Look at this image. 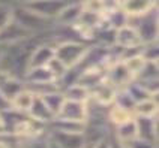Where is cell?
<instances>
[{"label":"cell","mask_w":159,"mask_h":148,"mask_svg":"<svg viewBox=\"0 0 159 148\" xmlns=\"http://www.w3.org/2000/svg\"><path fill=\"white\" fill-rule=\"evenodd\" d=\"M12 21L17 23L21 28H24L27 33L33 36L47 33L54 27L53 20H47V18L41 17V15L32 12L30 9H27L24 5H20V3H14Z\"/></svg>","instance_id":"1"},{"label":"cell","mask_w":159,"mask_h":148,"mask_svg":"<svg viewBox=\"0 0 159 148\" xmlns=\"http://www.w3.org/2000/svg\"><path fill=\"white\" fill-rule=\"evenodd\" d=\"M92 44L83 41H62L54 45V55L66 67H74L84 59Z\"/></svg>","instance_id":"2"},{"label":"cell","mask_w":159,"mask_h":148,"mask_svg":"<svg viewBox=\"0 0 159 148\" xmlns=\"http://www.w3.org/2000/svg\"><path fill=\"white\" fill-rule=\"evenodd\" d=\"M128 24L135 27V30L138 32L141 44H150V42L158 41V6L152 9L149 14L141 15V17H128Z\"/></svg>","instance_id":"3"},{"label":"cell","mask_w":159,"mask_h":148,"mask_svg":"<svg viewBox=\"0 0 159 148\" xmlns=\"http://www.w3.org/2000/svg\"><path fill=\"white\" fill-rule=\"evenodd\" d=\"M69 2H72V0H32V2H26V3H20V5H24L32 12H35L47 20L54 21L56 17L60 14V11Z\"/></svg>","instance_id":"4"},{"label":"cell","mask_w":159,"mask_h":148,"mask_svg":"<svg viewBox=\"0 0 159 148\" xmlns=\"http://www.w3.org/2000/svg\"><path fill=\"white\" fill-rule=\"evenodd\" d=\"M105 78L108 79L116 88H122V87H126L134 79V76L131 75V72L128 70V67L125 66L123 61L119 60V61L111 63V64L107 67Z\"/></svg>","instance_id":"5"},{"label":"cell","mask_w":159,"mask_h":148,"mask_svg":"<svg viewBox=\"0 0 159 148\" xmlns=\"http://www.w3.org/2000/svg\"><path fill=\"white\" fill-rule=\"evenodd\" d=\"M51 57H54V45L48 44V42H45V41H41V42L30 51V54H29L27 69L45 66V64L50 61Z\"/></svg>","instance_id":"6"},{"label":"cell","mask_w":159,"mask_h":148,"mask_svg":"<svg viewBox=\"0 0 159 148\" xmlns=\"http://www.w3.org/2000/svg\"><path fill=\"white\" fill-rule=\"evenodd\" d=\"M134 118H135V124H137L138 138L158 144V115L156 117H134Z\"/></svg>","instance_id":"7"},{"label":"cell","mask_w":159,"mask_h":148,"mask_svg":"<svg viewBox=\"0 0 159 148\" xmlns=\"http://www.w3.org/2000/svg\"><path fill=\"white\" fill-rule=\"evenodd\" d=\"M116 90L117 88L107 78H104L101 82H98L95 87L90 88V99H93L95 102L104 105V106H110L114 102Z\"/></svg>","instance_id":"8"},{"label":"cell","mask_w":159,"mask_h":148,"mask_svg":"<svg viewBox=\"0 0 159 148\" xmlns=\"http://www.w3.org/2000/svg\"><path fill=\"white\" fill-rule=\"evenodd\" d=\"M111 136L114 138L116 145H128L129 142L138 138L137 133V124H135V118H131L128 121L117 124L113 127Z\"/></svg>","instance_id":"9"},{"label":"cell","mask_w":159,"mask_h":148,"mask_svg":"<svg viewBox=\"0 0 159 148\" xmlns=\"http://www.w3.org/2000/svg\"><path fill=\"white\" fill-rule=\"evenodd\" d=\"M56 117L86 123V120H87V103H84V102H74V100H65L60 112L57 114Z\"/></svg>","instance_id":"10"},{"label":"cell","mask_w":159,"mask_h":148,"mask_svg":"<svg viewBox=\"0 0 159 148\" xmlns=\"http://www.w3.org/2000/svg\"><path fill=\"white\" fill-rule=\"evenodd\" d=\"M81 12H83L81 2L72 0V2H69V3L60 11V14L56 17L54 24H56V26H65V27L74 26V24H77Z\"/></svg>","instance_id":"11"},{"label":"cell","mask_w":159,"mask_h":148,"mask_svg":"<svg viewBox=\"0 0 159 148\" xmlns=\"http://www.w3.org/2000/svg\"><path fill=\"white\" fill-rule=\"evenodd\" d=\"M114 45L122 50L141 45L140 36H138V32L135 30V27L126 24V26L117 28L114 32Z\"/></svg>","instance_id":"12"},{"label":"cell","mask_w":159,"mask_h":148,"mask_svg":"<svg viewBox=\"0 0 159 148\" xmlns=\"http://www.w3.org/2000/svg\"><path fill=\"white\" fill-rule=\"evenodd\" d=\"M48 136L54 139L60 148H83L86 144L84 133H66V132L47 130Z\"/></svg>","instance_id":"13"},{"label":"cell","mask_w":159,"mask_h":148,"mask_svg":"<svg viewBox=\"0 0 159 148\" xmlns=\"http://www.w3.org/2000/svg\"><path fill=\"white\" fill-rule=\"evenodd\" d=\"M158 6V0H122L120 8L128 17H141Z\"/></svg>","instance_id":"14"},{"label":"cell","mask_w":159,"mask_h":148,"mask_svg":"<svg viewBox=\"0 0 159 148\" xmlns=\"http://www.w3.org/2000/svg\"><path fill=\"white\" fill-rule=\"evenodd\" d=\"M47 130L66 132V133H84V130H86V123L66 120V118H60V117H54L53 120L47 124Z\"/></svg>","instance_id":"15"},{"label":"cell","mask_w":159,"mask_h":148,"mask_svg":"<svg viewBox=\"0 0 159 148\" xmlns=\"http://www.w3.org/2000/svg\"><path fill=\"white\" fill-rule=\"evenodd\" d=\"M27 115L36 123H41V124H48L54 118V115L51 114V111L47 108V105L44 103V100L41 99L39 96H35L33 99V103L30 106Z\"/></svg>","instance_id":"16"},{"label":"cell","mask_w":159,"mask_h":148,"mask_svg":"<svg viewBox=\"0 0 159 148\" xmlns=\"http://www.w3.org/2000/svg\"><path fill=\"white\" fill-rule=\"evenodd\" d=\"M33 99H35V94H33L30 90H27V88L24 87L23 90H20L17 94L11 99L9 108H12V109L17 111V112L27 114L29 109H30V106H32V103H33Z\"/></svg>","instance_id":"17"},{"label":"cell","mask_w":159,"mask_h":148,"mask_svg":"<svg viewBox=\"0 0 159 148\" xmlns=\"http://www.w3.org/2000/svg\"><path fill=\"white\" fill-rule=\"evenodd\" d=\"M158 96L137 102L134 106V117H156L158 115Z\"/></svg>","instance_id":"18"},{"label":"cell","mask_w":159,"mask_h":148,"mask_svg":"<svg viewBox=\"0 0 159 148\" xmlns=\"http://www.w3.org/2000/svg\"><path fill=\"white\" fill-rule=\"evenodd\" d=\"M23 81H24V84H35V82L56 81V78L51 75V72L47 69V66H41V67L27 69L26 73L23 75Z\"/></svg>","instance_id":"19"},{"label":"cell","mask_w":159,"mask_h":148,"mask_svg":"<svg viewBox=\"0 0 159 148\" xmlns=\"http://www.w3.org/2000/svg\"><path fill=\"white\" fill-rule=\"evenodd\" d=\"M63 96L66 100H74V102H87L90 99V90L84 85H81L78 82L72 84V85H68L62 90Z\"/></svg>","instance_id":"20"},{"label":"cell","mask_w":159,"mask_h":148,"mask_svg":"<svg viewBox=\"0 0 159 148\" xmlns=\"http://www.w3.org/2000/svg\"><path fill=\"white\" fill-rule=\"evenodd\" d=\"M42 100H44V103L47 105V108L51 111L54 117L57 115V114L60 112V109H62L63 103H65V96H63L62 90H56V91H51V93H47L44 96H39Z\"/></svg>","instance_id":"21"},{"label":"cell","mask_w":159,"mask_h":148,"mask_svg":"<svg viewBox=\"0 0 159 148\" xmlns=\"http://www.w3.org/2000/svg\"><path fill=\"white\" fill-rule=\"evenodd\" d=\"M135 81H152L159 79V61H149L146 60L141 70L135 75Z\"/></svg>","instance_id":"22"},{"label":"cell","mask_w":159,"mask_h":148,"mask_svg":"<svg viewBox=\"0 0 159 148\" xmlns=\"http://www.w3.org/2000/svg\"><path fill=\"white\" fill-rule=\"evenodd\" d=\"M135 103H137V102H135V100L132 99V96L126 91V88L125 87L117 88V90H116V96H114V102H113V105H116V106H119V108H122V109H125V111H128V112L132 114Z\"/></svg>","instance_id":"23"},{"label":"cell","mask_w":159,"mask_h":148,"mask_svg":"<svg viewBox=\"0 0 159 148\" xmlns=\"http://www.w3.org/2000/svg\"><path fill=\"white\" fill-rule=\"evenodd\" d=\"M107 117H108V123L111 124V127H114L117 124H122V123L134 118V115L131 112L125 111V109L116 106V105H110V108H108V115H107Z\"/></svg>","instance_id":"24"},{"label":"cell","mask_w":159,"mask_h":148,"mask_svg":"<svg viewBox=\"0 0 159 148\" xmlns=\"http://www.w3.org/2000/svg\"><path fill=\"white\" fill-rule=\"evenodd\" d=\"M104 18H105L107 26L111 27L113 30H117V28L128 24V15H126V12L122 8L116 9V11L110 12V14H105Z\"/></svg>","instance_id":"25"},{"label":"cell","mask_w":159,"mask_h":148,"mask_svg":"<svg viewBox=\"0 0 159 148\" xmlns=\"http://www.w3.org/2000/svg\"><path fill=\"white\" fill-rule=\"evenodd\" d=\"M27 90H30L35 96H44L47 93H51L56 90H60L57 81H48V82H35V84H24Z\"/></svg>","instance_id":"26"},{"label":"cell","mask_w":159,"mask_h":148,"mask_svg":"<svg viewBox=\"0 0 159 148\" xmlns=\"http://www.w3.org/2000/svg\"><path fill=\"white\" fill-rule=\"evenodd\" d=\"M12 8H14L12 2L0 0V32L12 21Z\"/></svg>","instance_id":"27"},{"label":"cell","mask_w":159,"mask_h":148,"mask_svg":"<svg viewBox=\"0 0 159 148\" xmlns=\"http://www.w3.org/2000/svg\"><path fill=\"white\" fill-rule=\"evenodd\" d=\"M23 139L11 132H0V148H20Z\"/></svg>","instance_id":"28"},{"label":"cell","mask_w":159,"mask_h":148,"mask_svg":"<svg viewBox=\"0 0 159 148\" xmlns=\"http://www.w3.org/2000/svg\"><path fill=\"white\" fill-rule=\"evenodd\" d=\"M125 88H126V91L132 96V99L135 100V102H140V100H144V99L153 97V96H150V94H149V93H147V91H146L137 81H134V79Z\"/></svg>","instance_id":"29"},{"label":"cell","mask_w":159,"mask_h":148,"mask_svg":"<svg viewBox=\"0 0 159 148\" xmlns=\"http://www.w3.org/2000/svg\"><path fill=\"white\" fill-rule=\"evenodd\" d=\"M45 66H47V69L51 72V75L56 78V81L62 78L63 75L66 73V70L69 69V67H66V66H65V64H63L62 61L59 60L56 55H54V57H51V59H50V61H48Z\"/></svg>","instance_id":"30"},{"label":"cell","mask_w":159,"mask_h":148,"mask_svg":"<svg viewBox=\"0 0 159 148\" xmlns=\"http://www.w3.org/2000/svg\"><path fill=\"white\" fill-rule=\"evenodd\" d=\"M125 63V66L128 67V70L131 72V75H132L134 78H135V75L141 70V67L144 66V63L146 60L143 59L141 54H138V55H132V57H128V59H125L122 60Z\"/></svg>","instance_id":"31"},{"label":"cell","mask_w":159,"mask_h":148,"mask_svg":"<svg viewBox=\"0 0 159 148\" xmlns=\"http://www.w3.org/2000/svg\"><path fill=\"white\" fill-rule=\"evenodd\" d=\"M141 55L144 60L149 61H159V48H158V41L150 42V44H143Z\"/></svg>","instance_id":"32"},{"label":"cell","mask_w":159,"mask_h":148,"mask_svg":"<svg viewBox=\"0 0 159 148\" xmlns=\"http://www.w3.org/2000/svg\"><path fill=\"white\" fill-rule=\"evenodd\" d=\"M83 9H87L92 12H98L104 15V8H102V0H81Z\"/></svg>","instance_id":"33"},{"label":"cell","mask_w":159,"mask_h":148,"mask_svg":"<svg viewBox=\"0 0 159 148\" xmlns=\"http://www.w3.org/2000/svg\"><path fill=\"white\" fill-rule=\"evenodd\" d=\"M128 147L129 148H158V144H153L150 141H144V139L137 138V139H134L132 142H129Z\"/></svg>","instance_id":"34"},{"label":"cell","mask_w":159,"mask_h":148,"mask_svg":"<svg viewBox=\"0 0 159 148\" xmlns=\"http://www.w3.org/2000/svg\"><path fill=\"white\" fill-rule=\"evenodd\" d=\"M117 145L113 144V136H108L104 139L98 141L96 144H93V148H116Z\"/></svg>","instance_id":"35"},{"label":"cell","mask_w":159,"mask_h":148,"mask_svg":"<svg viewBox=\"0 0 159 148\" xmlns=\"http://www.w3.org/2000/svg\"><path fill=\"white\" fill-rule=\"evenodd\" d=\"M47 148H60L59 147V144H57L56 141L51 139V138L48 136V133H47Z\"/></svg>","instance_id":"36"},{"label":"cell","mask_w":159,"mask_h":148,"mask_svg":"<svg viewBox=\"0 0 159 148\" xmlns=\"http://www.w3.org/2000/svg\"><path fill=\"white\" fill-rule=\"evenodd\" d=\"M83 148H93V145H92V144H87V142H86V144L83 145Z\"/></svg>","instance_id":"37"},{"label":"cell","mask_w":159,"mask_h":148,"mask_svg":"<svg viewBox=\"0 0 159 148\" xmlns=\"http://www.w3.org/2000/svg\"><path fill=\"white\" fill-rule=\"evenodd\" d=\"M26 2H32V0H15V3H26Z\"/></svg>","instance_id":"38"},{"label":"cell","mask_w":159,"mask_h":148,"mask_svg":"<svg viewBox=\"0 0 159 148\" xmlns=\"http://www.w3.org/2000/svg\"><path fill=\"white\" fill-rule=\"evenodd\" d=\"M116 148H129V147H128V145H117Z\"/></svg>","instance_id":"39"},{"label":"cell","mask_w":159,"mask_h":148,"mask_svg":"<svg viewBox=\"0 0 159 148\" xmlns=\"http://www.w3.org/2000/svg\"><path fill=\"white\" fill-rule=\"evenodd\" d=\"M77 2H81V0H77Z\"/></svg>","instance_id":"40"},{"label":"cell","mask_w":159,"mask_h":148,"mask_svg":"<svg viewBox=\"0 0 159 148\" xmlns=\"http://www.w3.org/2000/svg\"><path fill=\"white\" fill-rule=\"evenodd\" d=\"M9 2H11V0H9Z\"/></svg>","instance_id":"41"}]
</instances>
